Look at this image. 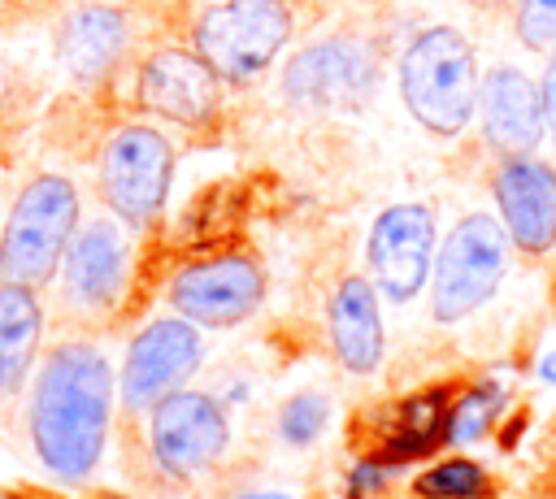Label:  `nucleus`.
<instances>
[{
	"label": "nucleus",
	"mask_w": 556,
	"mask_h": 499,
	"mask_svg": "<svg viewBox=\"0 0 556 499\" xmlns=\"http://www.w3.org/2000/svg\"><path fill=\"white\" fill-rule=\"evenodd\" d=\"M113 425V369L87 338L56 343L30 391V443L61 482H83L104 456Z\"/></svg>",
	"instance_id": "f257e3e1"
},
{
	"label": "nucleus",
	"mask_w": 556,
	"mask_h": 499,
	"mask_svg": "<svg viewBox=\"0 0 556 499\" xmlns=\"http://www.w3.org/2000/svg\"><path fill=\"white\" fill-rule=\"evenodd\" d=\"M478 61L460 30L426 26L400 61V95L404 108L430 135H460L478 113Z\"/></svg>",
	"instance_id": "f03ea898"
},
{
	"label": "nucleus",
	"mask_w": 556,
	"mask_h": 499,
	"mask_svg": "<svg viewBox=\"0 0 556 499\" xmlns=\"http://www.w3.org/2000/svg\"><path fill=\"white\" fill-rule=\"evenodd\" d=\"M78 230V187L65 174H35L9 204L0 230V282L48 286Z\"/></svg>",
	"instance_id": "7ed1b4c3"
},
{
	"label": "nucleus",
	"mask_w": 556,
	"mask_h": 499,
	"mask_svg": "<svg viewBox=\"0 0 556 499\" xmlns=\"http://www.w3.org/2000/svg\"><path fill=\"white\" fill-rule=\"evenodd\" d=\"M508 269V234L495 217L486 213H469L452 226V234L443 239V247L434 252V269H430V317L443 325L465 321L469 312H478L495 286L504 282Z\"/></svg>",
	"instance_id": "20e7f679"
},
{
	"label": "nucleus",
	"mask_w": 556,
	"mask_h": 499,
	"mask_svg": "<svg viewBox=\"0 0 556 499\" xmlns=\"http://www.w3.org/2000/svg\"><path fill=\"white\" fill-rule=\"evenodd\" d=\"M169 178H174V148L156 126L130 121L117 126L96 165L100 200L122 226H152L169 200Z\"/></svg>",
	"instance_id": "39448f33"
},
{
	"label": "nucleus",
	"mask_w": 556,
	"mask_h": 499,
	"mask_svg": "<svg viewBox=\"0 0 556 499\" xmlns=\"http://www.w3.org/2000/svg\"><path fill=\"white\" fill-rule=\"evenodd\" d=\"M191 39L222 82L243 87L261 78L291 39V9L287 0H222L200 13Z\"/></svg>",
	"instance_id": "423d86ee"
},
{
	"label": "nucleus",
	"mask_w": 556,
	"mask_h": 499,
	"mask_svg": "<svg viewBox=\"0 0 556 499\" xmlns=\"http://www.w3.org/2000/svg\"><path fill=\"white\" fill-rule=\"evenodd\" d=\"M230 447L226 408L204 391H169L161 404L148 408V451L165 477H195L213 469Z\"/></svg>",
	"instance_id": "0eeeda50"
},
{
	"label": "nucleus",
	"mask_w": 556,
	"mask_h": 499,
	"mask_svg": "<svg viewBox=\"0 0 556 499\" xmlns=\"http://www.w3.org/2000/svg\"><path fill=\"white\" fill-rule=\"evenodd\" d=\"M204 360V338L200 325L187 317H156L148 321L122 360V408L126 412H148L161 404L169 391L187 386V378Z\"/></svg>",
	"instance_id": "6e6552de"
},
{
	"label": "nucleus",
	"mask_w": 556,
	"mask_h": 499,
	"mask_svg": "<svg viewBox=\"0 0 556 499\" xmlns=\"http://www.w3.org/2000/svg\"><path fill=\"white\" fill-rule=\"evenodd\" d=\"M261 299H265V273L243 252L191 260L169 282L174 312L195 321V325H208V330L239 325L243 317H252L261 308Z\"/></svg>",
	"instance_id": "1a4fd4ad"
},
{
	"label": "nucleus",
	"mask_w": 556,
	"mask_h": 499,
	"mask_svg": "<svg viewBox=\"0 0 556 499\" xmlns=\"http://www.w3.org/2000/svg\"><path fill=\"white\" fill-rule=\"evenodd\" d=\"M126 269H130V247L117 221L96 217L74 230L65 256H61V299L78 317H104L117 308L126 291Z\"/></svg>",
	"instance_id": "9d476101"
},
{
	"label": "nucleus",
	"mask_w": 556,
	"mask_h": 499,
	"mask_svg": "<svg viewBox=\"0 0 556 499\" xmlns=\"http://www.w3.org/2000/svg\"><path fill=\"white\" fill-rule=\"evenodd\" d=\"M135 100L152 117H165L174 126H208L222 100V78L217 69L187 48H156L143 56L135 74Z\"/></svg>",
	"instance_id": "9b49d317"
},
{
	"label": "nucleus",
	"mask_w": 556,
	"mask_h": 499,
	"mask_svg": "<svg viewBox=\"0 0 556 499\" xmlns=\"http://www.w3.org/2000/svg\"><path fill=\"white\" fill-rule=\"evenodd\" d=\"M374 286L391 304H408L434 269V213L426 204H391L369 230Z\"/></svg>",
	"instance_id": "f8f14e48"
},
{
	"label": "nucleus",
	"mask_w": 556,
	"mask_h": 499,
	"mask_svg": "<svg viewBox=\"0 0 556 499\" xmlns=\"http://www.w3.org/2000/svg\"><path fill=\"white\" fill-rule=\"evenodd\" d=\"M374 52L361 39H321L287 61L282 91L304 108H348L374 91Z\"/></svg>",
	"instance_id": "ddd939ff"
},
{
	"label": "nucleus",
	"mask_w": 556,
	"mask_h": 499,
	"mask_svg": "<svg viewBox=\"0 0 556 499\" xmlns=\"http://www.w3.org/2000/svg\"><path fill=\"white\" fill-rule=\"evenodd\" d=\"M491 191L513 247H521L526 256H543L547 247H556V169L547 161L530 152L504 156Z\"/></svg>",
	"instance_id": "4468645a"
},
{
	"label": "nucleus",
	"mask_w": 556,
	"mask_h": 499,
	"mask_svg": "<svg viewBox=\"0 0 556 499\" xmlns=\"http://www.w3.org/2000/svg\"><path fill=\"white\" fill-rule=\"evenodd\" d=\"M478 121H482V139L495 152H504V156L534 152L539 139L547 135L539 82H530L513 65H495L478 82Z\"/></svg>",
	"instance_id": "2eb2a0df"
},
{
	"label": "nucleus",
	"mask_w": 556,
	"mask_h": 499,
	"mask_svg": "<svg viewBox=\"0 0 556 499\" xmlns=\"http://www.w3.org/2000/svg\"><path fill=\"white\" fill-rule=\"evenodd\" d=\"M330 347L334 360L348 373H374L382 364V347H387V330H382V312H378V286L361 273H348L334 295H330Z\"/></svg>",
	"instance_id": "dca6fc26"
},
{
	"label": "nucleus",
	"mask_w": 556,
	"mask_h": 499,
	"mask_svg": "<svg viewBox=\"0 0 556 499\" xmlns=\"http://www.w3.org/2000/svg\"><path fill=\"white\" fill-rule=\"evenodd\" d=\"M452 399H456V395H452L447 382H434V386H421V391L404 395V399L391 408V417H387V425H382V434H378V451H374V456H382V460H391V464H408V460L430 456V451L443 443Z\"/></svg>",
	"instance_id": "f3484780"
},
{
	"label": "nucleus",
	"mask_w": 556,
	"mask_h": 499,
	"mask_svg": "<svg viewBox=\"0 0 556 499\" xmlns=\"http://www.w3.org/2000/svg\"><path fill=\"white\" fill-rule=\"evenodd\" d=\"M126 52V17L109 4L74 9L61 26V61L78 82H100Z\"/></svg>",
	"instance_id": "a211bd4d"
},
{
	"label": "nucleus",
	"mask_w": 556,
	"mask_h": 499,
	"mask_svg": "<svg viewBox=\"0 0 556 499\" xmlns=\"http://www.w3.org/2000/svg\"><path fill=\"white\" fill-rule=\"evenodd\" d=\"M43 338V304L35 286L0 282V395H17L35 369Z\"/></svg>",
	"instance_id": "6ab92c4d"
},
{
	"label": "nucleus",
	"mask_w": 556,
	"mask_h": 499,
	"mask_svg": "<svg viewBox=\"0 0 556 499\" xmlns=\"http://www.w3.org/2000/svg\"><path fill=\"white\" fill-rule=\"evenodd\" d=\"M408 490H413L417 499H482V495L491 490V482H486V469H482L478 460H469V456H447V460L421 469V473L408 482Z\"/></svg>",
	"instance_id": "aec40b11"
},
{
	"label": "nucleus",
	"mask_w": 556,
	"mask_h": 499,
	"mask_svg": "<svg viewBox=\"0 0 556 499\" xmlns=\"http://www.w3.org/2000/svg\"><path fill=\"white\" fill-rule=\"evenodd\" d=\"M504 412V391L495 382H482V386H469L465 395L452 399L447 408V430H443V443L452 447H469L478 438H486V430L495 425V417Z\"/></svg>",
	"instance_id": "412c9836"
},
{
	"label": "nucleus",
	"mask_w": 556,
	"mask_h": 499,
	"mask_svg": "<svg viewBox=\"0 0 556 499\" xmlns=\"http://www.w3.org/2000/svg\"><path fill=\"white\" fill-rule=\"evenodd\" d=\"M326 421H330V399L317 391H300L278 412V438L287 447H308L326 430Z\"/></svg>",
	"instance_id": "4be33fe9"
},
{
	"label": "nucleus",
	"mask_w": 556,
	"mask_h": 499,
	"mask_svg": "<svg viewBox=\"0 0 556 499\" xmlns=\"http://www.w3.org/2000/svg\"><path fill=\"white\" fill-rule=\"evenodd\" d=\"M517 39L534 52L556 48V0H517Z\"/></svg>",
	"instance_id": "5701e85b"
},
{
	"label": "nucleus",
	"mask_w": 556,
	"mask_h": 499,
	"mask_svg": "<svg viewBox=\"0 0 556 499\" xmlns=\"http://www.w3.org/2000/svg\"><path fill=\"white\" fill-rule=\"evenodd\" d=\"M391 460H382V456H365V460H356L352 469H348V482H343V495L348 499H374V495H382L387 490V482H391Z\"/></svg>",
	"instance_id": "b1692460"
},
{
	"label": "nucleus",
	"mask_w": 556,
	"mask_h": 499,
	"mask_svg": "<svg viewBox=\"0 0 556 499\" xmlns=\"http://www.w3.org/2000/svg\"><path fill=\"white\" fill-rule=\"evenodd\" d=\"M539 91H543V121H547V135H552V143H556V48H552V56H547V69H543Z\"/></svg>",
	"instance_id": "393cba45"
},
{
	"label": "nucleus",
	"mask_w": 556,
	"mask_h": 499,
	"mask_svg": "<svg viewBox=\"0 0 556 499\" xmlns=\"http://www.w3.org/2000/svg\"><path fill=\"white\" fill-rule=\"evenodd\" d=\"M539 378H543L547 386H556V347H552V351L539 360Z\"/></svg>",
	"instance_id": "a878e982"
},
{
	"label": "nucleus",
	"mask_w": 556,
	"mask_h": 499,
	"mask_svg": "<svg viewBox=\"0 0 556 499\" xmlns=\"http://www.w3.org/2000/svg\"><path fill=\"white\" fill-rule=\"evenodd\" d=\"M235 499H291V495H274V490H248V495H235Z\"/></svg>",
	"instance_id": "bb28decb"
},
{
	"label": "nucleus",
	"mask_w": 556,
	"mask_h": 499,
	"mask_svg": "<svg viewBox=\"0 0 556 499\" xmlns=\"http://www.w3.org/2000/svg\"><path fill=\"white\" fill-rule=\"evenodd\" d=\"M13 499H39V495H13Z\"/></svg>",
	"instance_id": "cd10ccee"
}]
</instances>
